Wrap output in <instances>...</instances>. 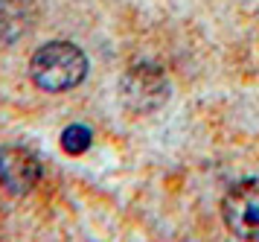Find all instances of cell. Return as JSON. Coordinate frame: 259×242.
<instances>
[{"label": "cell", "mask_w": 259, "mask_h": 242, "mask_svg": "<svg viewBox=\"0 0 259 242\" xmlns=\"http://www.w3.org/2000/svg\"><path fill=\"white\" fill-rule=\"evenodd\" d=\"M29 76L41 91H70V88H79L88 76V58L70 41H50L35 50L29 61Z\"/></svg>", "instance_id": "6da1fadb"}, {"label": "cell", "mask_w": 259, "mask_h": 242, "mask_svg": "<svg viewBox=\"0 0 259 242\" xmlns=\"http://www.w3.org/2000/svg\"><path fill=\"white\" fill-rule=\"evenodd\" d=\"M119 96H122V105L128 111L149 114V111H157L169 99V82H166L160 67L143 61V64H134V67L125 70V76L119 82Z\"/></svg>", "instance_id": "7a4b0ae2"}, {"label": "cell", "mask_w": 259, "mask_h": 242, "mask_svg": "<svg viewBox=\"0 0 259 242\" xmlns=\"http://www.w3.org/2000/svg\"><path fill=\"white\" fill-rule=\"evenodd\" d=\"M222 213L236 239L259 242V178H245L230 187L222 201Z\"/></svg>", "instance_id": "3957f363"}, {"label": "cell", "mask_w": 259, "mask_h": 242, "mask_svg": "<svg viewBox=\"0 0 259 242\" xmlns=\"http://www.w3.org/2000/svg\"><path fill=\"white\" fill-rule=\"evenodd\" d=\"M41 178V161L26 146H3L0 149V184L12 196H24Z\"/></svg>", "instance_id": "277c9868"}, {"label": "cell", "mask_w": 259, "mask_h": 242, "mask_svg": "<svg viewBox=\"0 0 259 242\" xmlns=\"http://www.w3.org/2000/svg\"><path fill=\"white\" fill-rule=\"evenodd\" d=\"M91 143H94V131L84 123H70L61 131V149L67 155H82V152L91 149Z\"/></svg>", "instance_id": "5b68a950"}]
</instances>
